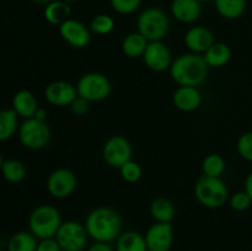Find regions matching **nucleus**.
Listing matches in <instances>:
<instances>
[{
  "instance_id": "nucleus-30",
  "label": "nucleus",
  "mask_w": 252,
  "mask_h": 251,
  "mask_svg": "<svg viewBox=\"0 0 252 251\" xmlns=\"http://www.w3.org/2000/svg\"><path fill=\"white\" fill-rule=\"evenodd\" d=\"M120 174L126 182H128V184H135L142 177L143 170L140 167V165L132 159L120 167Z\"/></svg>"
},
{
  "instance_id": "nucleus-39",
  "label": "nucleus",
  "mask_w": 252,
  "mask_h": 251,
  "mask_svg": "<svg viewBox=\"0 0 252 251\" xmlns=\"http://www.w3.org/2000/svg\"><path fill=\"white\" fill-rule=\"evenodd\" d=\"M32 1L37 5H41V6H46V5H48L49 2L53 1V0H32Z\"/></svg>"
},
{
  "instance_id": "nucleus-4",
  "label": "nucleus",
  "mask_w": 252,
  "mask_h": 251,
  "mask_svg": "<svg viewBox=\"0 0 252 251\" xmlns=\"http://www.w3.org/2000/svg\"><path fill=\"white\" fill-rule=\"evenodd\" d=\"M193 191L197 201L209 209L220 208L229 199L228 186L220 177L202 175L194 184Z\"/></svg>"
},
{
  "instance_id": "nucleus-12",
  "label": "nucleus",
  "mask_w": 252,
  "mask_h": 251,
  "mask_svg": "<svg viewBox=\"0 0 252 251\" xmlns=\"http://www.w3.org/2000/svg\"><path fill=\"white\" fill-rule=\"evenodd\" d=\"M59 33L62 38L70 47L83 49L90 44L91 30L84 22L75 19H69L59 26Z\"/></svg>"
},
{
  "instance_id": "nucleus-34",
  "label": "nucleus",
  "mask_w": 252,
  "mask_h": 251,
  "mask_svg": "<svg viewBox=\"0 0 252 251\" xmlns=\"http://www.w3.org/2000/svg\"><path fill=\"white\" fill-rule=\"evenodd\" d=\"M90 103L91 102H89L88 100L78 96V97L71 102V105L69 106V107H70L71 112L75 116H84L89 112V110H90Z\"/></svg>"
},
{
  "instance_id": "nucleus-19",
  "label": "nucleus",
  "mask_w": 252,
  "mask_h": 251,
  "mask_svg": "<svg viewBox=\"0 0 252 251\" xmlns=\"http://www.w3.org/2000/svg\"><path fill=\"white\" fill-rule=\"evenodd\" d=\"M203 58L209 68H221L225 66L231 59L230 47L223 42H214L203 53Z\"/></svg>"
},
{
  "instance_id": "nucleus-3",
  "label": "nucleus",
  "mask_w": 252,
  "mask_h": 251,
  "mask_svg": "<svg viewBox=\"0 0 252 251\" xmlns=\"http://www.w3.org/2000/svg\"><path fill=\"white\" fill-rule=\"evenodd\" d=\"M62 223L61 212L51 204L36 207L29 216V230L38 240L56 238Z\"/></svg>"
},
{
  "instance_id": "nucleus-41",
  "label": "nucleus",
  "mask_w": 252,
  "mask_h": 251,
  "mask_svg": "<svg viewBox=\"0 0 252 251\" xmlns=\"http://www.w3.org/2000/svg\"><path fill=\"white\" fill-rule=\"evenodd\" d=\"M63 1H65V2H68V4H70V2H75V1H78V0H63Z\"/></svg>"
},
{
  "instance_id": "nucleus-9",
  "label": "nucleus",
  "mask_w": 252,
  "mask_h": 251,
  "mask_svg": "<svg viewBox=\"0 0 252 251\" xmlns=\"http://www.w3.org/2000/svg\"><path fill=\"white\" fill-rule=\"evenodd\" d=\"M132 145L123 135H112L103 144L102 157L108 166L120 169L123 164L132 160Z\"/></svg>"
},
{
  "instance_id": "nucleus-40",
  "label": "nucleus",
  "mask_w": 252,
  "mask_h": 251,
  "mask_svg": "<svg viewBox=\"0 0 252 251\" xmlns=\"http://www.w3.org/2000/svg\"><path fill=\"white\" fill-rule=\"evenodd\" d=\"M2 162H4V157H2L1 152H0V169H1V166H2Z\"/></svg>"
},
{
  "instance_id": "nucleus-5",
  "label": "nucleus",
  "mask_w": 252,
  "mask_h": 251,
  "mask_svg": "<svg viewBox=\"0 0 252 251\" xmlns=\"http://www.w3.org/2000/svg\"><path fill=\"white\" fill-rule=\"evenodd\" d=\"M170 20L164 10L147 7L137 17V31L149 42L162 41L169 33Z\"/></svg>"
},
{
  "instance_id": "nucleus-6",
  "label": "nucleus",
  "mask_w": 252,
  "mask_h": 251,
  "mask_svg": "<svg viewBox=\"0 0 252 251\" xmlns=\"http://www.w3.org/2000/svg\"><path fill=\"white\" fill-rule=\"evenodd\" d=\"M78 96L85 98L89 102H100L110 96L112 85L105 74L90 71L80 76L76 83Z\"/></svg>"
},
{
  "instance_id": "nucleus-24",
  "label": "nucleus",
  "mask_w": 252,
  "mask_h": 251,
  "mask_svg": "<svg viewBox=\"0 0 252 251\" xmlns=\"http://www.w3.org/2000/svg\"><path fill=\"white\" fill-rule=\"evenodd\" d=\"M19 116L12 108L0 110V142H6L19 132Z\"/></svg>"
},
{
  "instance_id": "nucleus-17",
  "label": "nucleus",
  "mask_w": 252,
  "mask_h": 251,
  "mask_svg": "<svg viewBox=\"0 0 252 251\" xmlns=\"http://www.w3.org/2000/svg\"><path fill=\"white\" fill-rule=\"evenodd\" d=\"M170 10L181 24H193L201 17L202 5L198 0H172Z\"/></svg>"
},
{
  "instance_id": "nucleus-36",
  "label": "nucleus",
  "mask_w": 252,
  "mask_h": 251,
  "mask_svg": "<svg viewBox=\"0 0 252 251\" xmlns=\"http://www.w3.org/2000/svg\"><path fill=\"white\" fill-rule=\"evenodd\" d=\"M86 251H116V249L111 245V243L95 241V243L86 248Z\"/></svg>"
},
{
  "instance_id": "nucleus-33",
  "label": "nucleus",
  "mask_w": 252,
  "mask_h": 251,
  "mask_svg": "<svg viewBox=\"0 0 252 251\" xmlns=\"http://www.w3.org/2000/svg\"><path fill=\"white\" fill-rule=\"evenodd\" d=\"M229 204L233 211L244 212L250 208L252 201L245 191H238L229 198Z\"/></svg>"
},
{
  "instance_id": "nucleus-13",
  "label": "nucleus",
  "mask_w": 252,
  "mask_h": 251,
  "mask_svg": "<svg viewBox=\"0 0 252 251\" xmlns=\"http://www.w3.org/2000/svg\"><path fill=\"white\" fill-rule=\"evenodd\" d=\"M148 251H170L174 244V228L171 223H157L148 228L144 234Z\"/></svg>"
},
{
  "instance_id": "nucleus-18",
  "label": "nucleus",
  "mask_w": 252,
  "mask_h": 251,
  "mask_svg": "<svg viewBox=\"0 0 252 251\" xmlns=\"http://www.w3.org/2000/svg\"><path fill=\"white\" fill-rule=\"evenodd\" d=\"M38 102L36 96L30 90H19L12 97V110L17 116L24 120L32 118L38 110Z\"/></svg>"
},
{
  "instance_id": "nucleus-35",
  "label": "nucleus",
  "mask_w": 252,
  "mask_h": 251,
  "mask_svg": "<svg viewBox=\"0 0 252 251\" xmlns=\"http://www.w3.org/2000/svg\"><path fill=\"white\" fill-rule=\"evenodd\" d=\"M36 251H62V249L56 238H49L39 240Z\"/></svg>"
},
{
  "instance_id": "nucleus-31",
  "label": "nucleus",
  "mask_w": 252,
  "mask_h": 251,
  "mask_svg": "<svg viewBox=\"0 0 252 251\" xmlns=\"http://www.w3.org/2000/svg\"><path fill=\"white\" fill-rule=\"evenodd\" d=\"M111 7L120 15H130L139 9L142 0H110Z\"/></svg>"
},
{
  "instance_id": "nucleus-14",
  "label": "nucleus",
  "mask_w": 252,
  "mask_h": 251,
  "mask_svg": "<svg viewBox=\"0 0 252 251\" xmlns=\"http://www.w3.org/2000/svg\"><path fill=\"white\" fill-rule=\"evenodd\" d=\"M76 97H78L76 86L71 83H68V81H52L44 89L46 101L49 105L57 106V107L70 106Z\"/></svg>"
},
{
  "instance_id": "nucleus-37",
  "label": "nucleus",
  "mask_w": 252,
  "mask_h": 251,
  "mask_svg": "<svg viewBox=\"0 0 252 251\" xmlns=\"http://www.w3.org/2000/svg\"><path fill=\"white\" fill-rule=\"evenodd\" d=\"M244 186H245L244 191L249 194V197H250L251 201H252V171L248 175V177L245 179V184H244Z\"/></svg>"
},
{
  "instance_id": "nucleus-7",
  "label": "nucleus",
  "mask_w": 252,
  "mask_h": 251,
  "mask_svg": "<svg viewBox=\"0 0 252 251\" xmlns=\"http://www.w3.org/2000/svg\"><path fill=\"white\" fill-rule=\"evenodd\" d=\"M20 143L30 150H41L49 144L52 138L48 123L36 118L24 120L19 127Z\"/></svg>"
},
{
  "instance_id": "nucleus-15",
  "label": "nucleus",
  "mask_w": 252,
  "mask_h": 251,
  "mask_svg": "<svg viewBox=\"0 0 252 251\" xmlns=\"http://www.w3.org/2000/svg\"><path fill=\"white\" fill-rule=\"evenodd\" d=\"M172 103L182 112H193L202 105V94L194 86H179L172 94Z\"/></svg>"
},
{
  "instance_id": "nucleus-22",
  "label": "nucleus",
  "mask_w": 252,
  "mask_h": 251,
  "mask_svg": "<svg viewBox=\"0 0 252 251\" xmlns=\"http://www.w3.org/2000/svg\"><path fill=\"white\" fill-rule=\"evenodd\" d=\"M176 214L174 203L165 197H158L150 203V216L157 223H171Z\"/></svg>"
},
{
  "instance_id": "nucleus-1",
  "label": "nucleus",
  "mask_w": 252,
  "mask_h": 251,
  "mask_svg": "<svg viewBox=\"0 0 252 251\" xmlns=\"http://www.w3.org/2000/svg\"><path fill=\"white\" fill-rule=\"evenodd\" d=\"M86 231L94 241L112 243L122 233V218L111 207H97L89 212L85 219Z\"/></svg>"
},
{
  "instance_id": "nucleus-11",
  "label": "nucleus",
  "mask_w": 252,
  "mask_h": 251,
  "mask_svg": "<svg viewBox=\"0 0 252 251\" xmlns=\"http://www.w3.org/2000/svg\"><path fill=\"white\" fill-rule=\"evenodd\" d=\"M142 58L147 68L155 73L169 70L172 64L171 52L162 41L149 42Z\"/></svg>"
},
{
  "instance_id": "nucleus-20",
  "label": "nucleus",
  "mask_w": 252,
  "mask_h": 251,
  "mask_svg": "<svg viewBox=\"0 0 252 251\" xmlns=\"http://www.w3.org/2000/svg\"><path fill=\"white\" fill-rule=\"evenodd\" d=\"M115 249L116 251H148L144 235L135 230L122 231L116 239Z\"/></svg>"
},
{
  "instance_id": "nucleus-25",
  "label": "nucleus",
  "mask_w": 252,
  "mask_h": 251,
  "mask_svg": "<svg viewBox=\"0 0 252 251\" xmlns=\"http://www.w3.org/2000/svg\"><path fill=\"white\" fill-rule=\"evenodd\" d=\"M216 9L221 17L226 20H236L244 15L246 10V0H213Z\"/></svg>"
},
{
  "instance_id": "nucleus-21",
  "label": "nucleus",
  "mask_w": 252,
  "mask_h": 251,
  "mask_svg": "<svg viewBox=\"0 0 252 251\" xmlns=\"http://www.w3.org/2000/svg\"><path fill=\"white\" fill-rule=\"evenodd\" d=\"M43 15L48 24L61 26L63 22L71 17L70 5L63 0H53L44 6Z\"/></svg>"
},
{
  "instance_id": "nucleus-43",
  "label": "nucleus",
  "mask_w": 252,
  "mask_h": 251,
  "mask_svg": "<svg viewBox=\"0 0 252 251\" xmlns=\"http://www.w3.org/2000/svg\"><path fill=\"white\" fill-rule=\"evenodd\" d=\"M0 251H7V250H0Z\"/></svg>"
},
{
  "instance_id": "nucleus-38",
  "label": "nucleus",
  "mask_w": 252,
  "mask_h": 251,
  "mask_svg": "<svg viewBox=\"0 0 252 251\" xmlns=\"http://www.w3.org/2000/svg\"><path fill=\"white\" fill-rule=\"evenodd\" d=\"M47 116H48L47 111L44 110V108L38 107V110H37L36 113H34L33 118H36V120L38 121H42V122H47Z\"/></svg>"
},
{
  "instance_id": "nucleus-26",
  "label": "nucleus",
  "mask_w": 252,
  "mask_h": 251,
  "mask_svg": "<svg viewBox=\"0 0 252 251\" xmlns=\"http://www.w3.org/2000/svg\"><path fill=\"white\" fill-rule=\"evenodd\" d=\"M38 239L31 231H17L7 241V251H36Z\"/></svg>"
},
{
  "instance_id": "nucleus-16",
  "label": "nucleus",
  "mask_w": 252,
  "mask_h": 251,
  "mask_svg": "<svg viewBox=\"0 0 252 251\" xmlns=\"http://www.w3.org/2000/svg\"><path fill=\"white\" fill-rule=\"evenodd\" d=\"M214 42V34L208 27L193 26L185 33V44L192 53L203 54Z\"/></svg>"
},
{
  "instance_id": "nucleus-8",
  "label": "nucleus",
  "mask_w": 252,
  "mask_h": 251,
  "mask_svg": "<svg viewBox=\"0 0 252 251\" xmlns=\"http://www.w3.org/2000/svg\"><path fill=\"white\" fill-rule=\"evenodd\" d=\"M62 251H84L88 248L89 234L84 224L76 220L63 221L56 235Z\"/></svg>"
},
{
  "instance_id": "nucleus-29",
  "label": "nucleus",
  "mask_w": 252,
  "mask_h": 251,
  "mask_svg": "<svg viewBox=\"0 0 252 251\" xmlns=\"http://www.w3.org/2000/svg\"><path fill=\"white\" fill-rule=\"evenodd\" d=\"M89 27H90L91 32L103 36V34H108L113 31L115 20L107 14H98L93 17Z\"/></svg>"
},
{
  "instance_id": "nucleus-10",
  "label": "nucleus",
  "mask_w": 252,
  "mask_h": 251,
  "mask_svg": "<svg viewBox=\"0 0 252 251\" xmlns=\"http://www.w3.org/2000/svg\"><path fill=\"white\" fill-rule=\"evenodd\" d=\"M78 187V179L71 170L61 167L49 174L47 179V191L57 199L68 198Z\"/></svg>"
},
{
  "instance_id": "nucleus-2",
  "label": "nucleus",
  "mask_w": 252,
  "mask_h": 251,
  "mask_svg": "<svg viewBox=\"0 0 252 251\" xmlns=\"http://www.w3.org/2000/svg\"><path fill=\"white\" fill-rule=\"evenodd\" d=\"M209 66L203 58V54L185 53L172 61L170 66V76L175 84L179 86H194L199 85L206 81L208 76Z\"/></svg>"
},
{
  "instance_id": "nucleus-28",
  "label": "nucleus",
  "mask_w": 252,
  "mask_h": 251,
  "mask_svg": "<svg viewBox=\"0 0 252 251\" xmlns=\"http://www.w3.org/2000/svg\"><path fill=\"white\" fill-rule=\"evenodd\" d=\"M203 175L211 177H220L225 171V160L220 154L211 153L202 161Z\"/></svg>"
},
{
  "instance_id": "nucleus-23",
  "label": "nucleus",
  "mask_w": 252,
  "mask_h": 251,
  "mask_svg": "<svg viewBox=\"0 0 252 251\" xmlns=\"http://www.w3.org/2000/svg\"><path fill=\"white\" fill-rule=\"evenodd\" d=\"M148 43L149 41L143 34H140L138 31L132 32L127 34L122 41V52L128 58H142Z\"/></svg>"
},
{
  "instance_id": "nucleus-27",
  "label": "nucleus",
  "mask_w": 252,
  "mask_h": 251,
  "mask_svg": "<svg viewBox=\"0 0 252 251\" xmlns=\"http://www.w3.org/2000/svg\"><path fill=\"white\" fill-rule=\"evenodd\" d=\"M2 177L10 184H19L26 177L27 169L22 161L17 159L4 160L2 166L0 169Z\"/></svg>"
},
{
  "instance_id": "nucleus-32",
  "label": "nucleus",
  "mask_w": 252,
  "mask_h": 251,
  "mask_svg": "<svg viewBox=\"0 0 252 251\" xmlns=\"http://www.w3.org/2000/svg\"><path fill=\"white\" fill-rule=\"evenodd\" d=\"M236 149H238L239 155L243 159L252 161V130L243 133L239 137L238 143H236Z\"/></svg>"
},
{
  "instance_id": "nucleus-42",
  "label": "nucleus",
  "mask_w": 252,
  "mask_h": 251,
  "mask_svg": "<svg viewBox=\"0 0 252 251\" xmlns=\"http://www.w3.org/2000/svg\"><path fill=\"white\" fill-rule=\"evenodd\" d=\"M198 1L202 4V2H208V1H212V0H198Z\"/></svg>"
}]
</instances>
